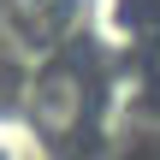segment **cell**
<instances>
[{
    "mask_svg": "<svg viewBox=\"0 0 160 160\" xmlns=\"http://www.w3.org/2000/svg\"><path fill=\"white\" fill-rule=\"evenodd\" d=\"M18 6H24V12H30V24H42V18H48V12H59V6H65V0H18Z\"/></svg>",
    "mask_w": 160,
    "mask_h": 160,
    "instance_id": "cell-2",
    "label": "cell"
},
{
    "mask_svg": "<svg viewBox=\"0 0 160 160\" xmlns=\"http://www.w3.org/2000/svg\"><path fill=\"white\" fill-rule=\"evenodd\" d=\"M36 119H42L48 137H71V131H77V119H83V83H77V71H48V77H42V89H36Z\"/></svg>",
    "mask_w": 160,
    "mask_h": 160,
    "instance_id": "cell-1",
    "label": "cell"
}]
</instances>
